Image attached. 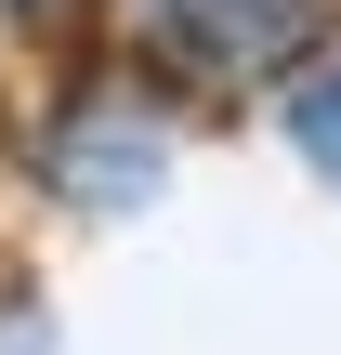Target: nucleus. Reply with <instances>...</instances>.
Masks as SVG:
<instances>
[{"label":"nucleus","instance_id":"f03ea898","mask_svg":"<svg viewBox=\"0 0 341 355\" xmlns=\"http://www.w3.org/2000/svg\"><path fill=\"white\" fill-rule=\"evenodd\" d=\"M289 132H302V158H315V171L341 184V66H329V79H302V105H289Z\"/></svg>","mask_w":341,"mask_h":355},{"label":"nucleus","instance_id":"f257e3e1","mask_svg":"<svg viewBox=\"0 0 341 355\" xmlns=\"http://www.w3.org/2000/svg\"><path fill=\"white\" fill-rule=\"evenodd\" d=\"M145 40L184 79H276V66L315 53V0H158Z\"/></svg>","mask_w":341,"mask_h":355}]
</instances>
